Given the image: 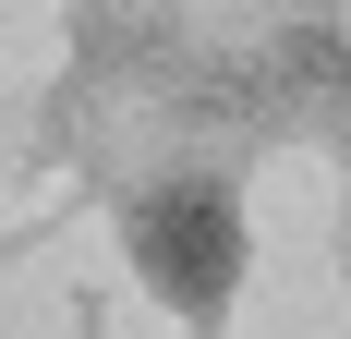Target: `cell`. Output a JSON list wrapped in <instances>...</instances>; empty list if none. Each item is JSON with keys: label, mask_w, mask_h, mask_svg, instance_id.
<instances>
[{"label": "cell", "mask_w": 351, "mask_h": 339, "mask_svg": "<svg viewBox=\"0 0 351 339\" xmlns=\"http://www.w3.org/2000/svg\"><path fill=\"white\" fill-rule=\"evenodd\" d=\"M243 255H254V242H243V206L218 194V182H158V194L134 206V279L170 315H230Z\"/></svg>", "instance_id": "1"}]
</instances>
